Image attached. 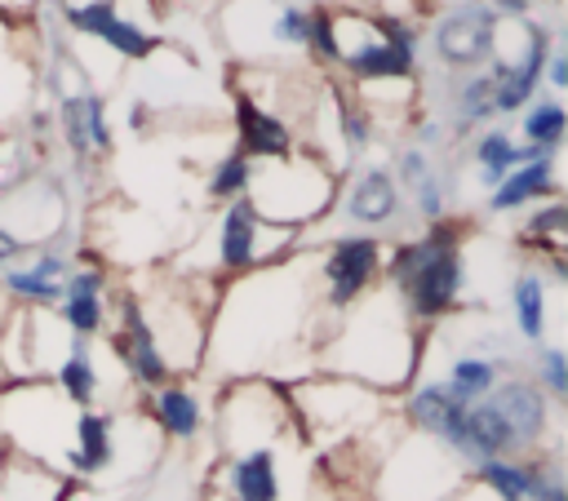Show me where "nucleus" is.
I'll return each instance as SVG.
<instances>
[{
	"mask_svg": "<svg viewBox=\"0 0 568 501\" xmlns=\"http://www.w3.org/2000/svg\"><path fill=\"white\" fill-rule=\"evenodd\" d=\"M320 257L284 253L280 262L235 275V284L213 297L204 364L226 377L275 381L288 368H315V324H320Z\"/></svg>",
	"mask_w": 568,
	"mask_h": 501,
	"instance_id": "obj_1",
	"label": "nucleus"
},
{
	"mask_svg": "<svg viewBox=\"0 0 568 501\" xmlns=\"http://www.w3.org/2000/svg\"><path fill=\"white\" fill-rule=\"evenodd\" d=\"M422 350V324L404 310L399 293L390 284H373L355 306L342 310L328 337H320L315 368L328 377L359 381L377 395H399L417 381Z\"/></svg>",
	"mask_w": 568,
	"mask_h": 501,
	"instance_id": "obj_2",
	"label": "nucleus"
},
{
	"mask_svg": "<svg viewBox=\"0 0 568 501\" xmlns=\"http://www.w3.org/2000/svg\"><path fill=\"white\" fill-rule=\"evenodd\" d=\"M386 284L399 293L404 310L417 324L444 319L466 288V257H462V231L448 222H430L426 235L404 239L382 262Z\"/></svg>",
	"mask_w": 568,
	"mask_h": 501,
	"instance_id": "obj_3",
	"label": "nucleus"
},
{
	"mask_svg": "<svg viewBox=\"0 0 568 501\" xmlns=\"http://www.w3.org/2000/svg\"><path fill=\"white\" fill-rule=\"evenodd\" d=\"M288 390V408H293V421L302 430V439H324V443H351V439H364L368 430L386 426V417L395 412L390 408V395H377L359 381H346V377H306V381H293L284 386Z\"/></svg>",
	"mask_w": 568,
	"mask_h": 501,
	"instance_id": "obj_4",
	"label": "nucleus"
},
{
	"mask_svg": "<svg viewBox=\"0 0 568 501\" xmlns=\"http://www.w3.org/2000/svg\"><path fill=\"white\" fill-rule=\"evenodd\" d=\"M337 200V173L320 160V155H284V160H266L253 164V182H248V204L257 208L262 222L271 226H288V231H306V222L324 217V208Z\"/></svg>",
	"mask_w": 568,
	"mask_h": 501,
	"instance_id": "obj_5",
	"label": "nucleus"
},
{
	"mask_svg": "<svg viewBox=\"0 0 568 501\" xmlns=\"http://www.w3.org/2000/svg\"><path fill=\"white\" fill-rule=\"evenodd\" d=\"M302 483H306V457H302L297 421L231 448L222 461L226 501H293Z\"/></svg>",
	"mask_w": 568,
	"mask_h": 501,
	"instance_id": "obj_6",
	"label": "nucleus"
},
{
	"mask_svg": "<svg viewBox=\"0 0 568 501\" xmlns=\"http://www.w3.org/2000/svg\"><path fill=\"white\" fill-rule=\"evenodd\" d=\"M466 483H470V466L457 452L404 426V434L390 443L382 461L377 497L382 501H457Z\"/></svg>",
	"mask_w": 568,
	"mask_h": 501,
	"instance_id": "obj_7",
	"label": "nucleus"
},
{
	"mask_svg": "<svg viewBox=\"0 0 568 501\" xmlns=\"http://www.w3.org/2000/svg\"><path fill=\"white\" fill-rule=\"evenodd\" d=\"M497 35H501V13L488 0H453L430 27V58L444 71L475 75L497 53Z\"/></svg>",
	"mask_w": 568,
	"mask_h": 501,
	"instance_id": "obj_8",
	"label": "nucleus"
},
{
	"mask_svg": "<svg viewBox=\"0 0 568 501\" xmlns=\"http://www.w3.org/2000/svg\"><path fill=\"white\" fill-rule=\"evenodd\" d=\"M297 239H302V231L262 222L257 208L248 204V195H240L217 217V270L248 275L253 266H266V262H280L284 253H293Z\"/></svg>",
	"mask_w": 568,
	"mask_h": 501,
	"instance_id": "obj_9",
	"label": "nucleus"
},
{
	"mask_svg": "<svg viewBox=\"0 0 568 501\" xmlns=\"http://www.w3.org/2000/svg\"><path fill=\"white\" fill-rule=\"evenodd\" d=\"M386 244L377 235H337L320 257V301L328 315L355 306L382 279Z\"/></svg>",
	"mask_w": 568,
	"mask_h": 501,
	"instance_id": "obj_10",
	"label": "nucleus"
},
{
	"mask_svg": "<svg viewBox=\"0 0 568 501\" xmlns=\"http://www.w3.org/2000/svg\"><path fill=\"white\" fill-rule=\"evenodd\" d=\"M519 31H524L519 58L493 53L488 67H484V75H488V84H493V111H497V115L524 111V106L537 98V89H541V67H546V58H550V49H555L546 22L519 18Z\"/></svg>",
	"mask_w": 568,
	"mask_h": 501,
	"instance_id": "obj_11",
	"label": "nucleus"
},
{
	"mask_svg": "<svg viewBox=\"0 0 568 501\" xmlns=\"http://www.w3.org/2000/svg\"><path fill=\"white\" fill-rule=\"evenodd\" d=\"M484 399L506 417V426H510V434H515V443H519V457L537 452L541 439L555 434V399H550L532 377H506V381H497Z\"/></svg>",
	"mask_w": 568,
	"mask_h": 501,
	"instance_id": "obj_12",
	"label": "nucleus"
},
{
	"mask_svg": "<svg viewBox=\"0 0 568 501\" xmlns=\"http://www.w3.org/2000/svg\"><path fill=\"white\" fill-rule=\"evenodd\" d=\"M466 408L470 403H462L457 395H448L444 381H417L404 395L399 417H404L408 430H417V434H426V439H435V443H444L448 452L462 457V443H466Z\"/></svg>",
	"mask_w": 568,
	"mask_h": 501,
	"instance_id": "obj_13",
	"label": "nucleus"
},
{
	"mask_svg": "<svg viewBox=\"0 0 568 501\" xmlns=\"http://www.w3.org/2000/svg\"><path fill=\"white\" fill-rule=\"evenodd\" d=\"M235 137L253 164H266V160H284L293 155V124L280 115V111H266L253 93H235Z\"/></svg>",
	"mask_w": 568,
	"mask_h": 501,
	"instance_id": "obj_14",
	"label": "nucleus"
},
{
	"mask_svg": "<svg viewBox=\"0 0 568 501\" xmlns=\"http://www.w3.org/2000/svg\"><path fill=\"white\" fill-rule=\"evenodd\" d=\"M106 270L102 266H71L67 279H62V297H58V324L71 333V337H98L102 324H106Z\"/></svg>",
	"mask_w": 568,
	"mask_h": 501,
	"instance_id": "obj_15",
	"label": "nucleus"
},
{
	"mask_svg": "<svg viewBox=\"0 0 568 501\" xmlns=\"http://www.w3.org/2000/svg\"><path fill=\"white\" fill-rule=\"evenodd\" d=\"M399 208H404V191L395 186L386 164H364L342 191V213L355 226H386L399 217Z\"/></svg>",
	"mask_w": 568,
	"mask_h": 501,
	"instance_id": "obj_16",
	"label": "nucleus"
},
{
	"mask_svg": "<svg viewBox=\"0 0 568 501\" xmlns=\"http://www.w3.org/2000/svg\"><path fill=\"white\" fill-rule=\"evenodd\" d=\"M58 129L71 146V155H89V151H111V124H106V98L93 89L67 93L58 102Z\"/></svg>",
	"mask_w": 568,
	"mask_h": 501,
	"instance_id": "obj_17",
	"label": "nucleus"
},
{
	"mask_svg": "<svg viewBox=\"0 0 568 501\" xmlns=\"http://www.w3.org/2000/svg\"><path fill=\"white\" fill-rule=\"evenodd\" d=\"M75 492V479H67L62 470L4 452L0 461V501H67Z\"/></svg>",
	"mask_w": 568,
	"mask_h": 501,
	"instance_id": "obj_18",
	"label": "nucleus"
},
{
	"mask_svg": "<svg viewBox=\"0 0 568 501\" xmlns=\"http://www.w3.org/2000/svg\"><path fill=\"white\" fill-rule=\"evenodd\" d=\"M151 421L169 434V439H178V443H191L195 434H200V426H204V403H200V395L186 386V381H164V386H155V395H151Z\"/></svg>",
	"mask_w": 568,
	"mask_h": 501,
	"instance_id": "obj_19",
	"label": "nucleus"
},
{
	"mask_svg": "<svg viewBox=\"0 0 568 501\" xmlns=\"http://www.w3.org/2000/svg\"><path fill=\"white\" fill-rule=\"evenodd\" d=\"M537 200H555V155H541L532 164L510 168L493 191H488V208L493 213H510Z\"/></svg>",
	"mask_w": 568,
	"mask_h": 501,
	"instance_id": "obj_20",
	"label": "nucleus"
},
{
	"mask_svg": "<svg viewBox=\"0 0 568 501\" xmlns=\"http://www.w3.org/2000/svg\"><path fill=\"white\" fill-rule=\"evenodd\" d=\"M53 386L71 408H98V390H102V372L93 364V350L84 337H71L67 350L53 364Z\"/></svg>",
	"mask_w": 568,
	"mask_h": 501,
	"instance_id": "obj_21",
	"label": "nucleus"
},
{
	"mask_svg": "<svg viewBox=\"0 0 568 501\" xmlns=\"http://www.w3.org/2000/svg\"><path fill=\"white\" fill-rule=\"evenodd\" d=\"M439 381H444V390L457 395L462 403H475V399H484V395L501 381V359H493V355H484V350H462V355L448 359V372H444Z\"/></svg>",
	"mask_w": 568,
	"mask_h": 501,
	"instance_id": "obj_22",
	"label": "nucleus"
},
{
	"mask_svg": "<svg viewBox=\"0 0 568 501\" xmlns=\"http://www.w3.org/2000/svg\"><path fill=\"white\" fill-rule=\"evenodd\" d=\"M546 288L550 279L537 266H524L510 284V306H515V328L524 341H541L546 337Z\"/></svg>",
	"mask_w": 568,
	"mask_h": 501,
	"instance_id": "obj_23",
	"label": "nucleus"
},
{
	"mask_svg": "<svg viewBox=\"0 0 568 501\" xmlns=\"http://www.w3.org/2000/svg\"><path fill=\"white\" fill-rule=\"evenodd\" d=\"M470 479L493 497V501H528L532 488V457H497L470 466Z\"/></svg>",
	"mask_w": 568,
	"mask_h": 501,
	"instance_id": "obj_24",
	"label": "nucleus"
},
{
	"mask_svg": "<svg viewBox=\"0 0 568 501\" xmlns=\"http://www.w3.org/2000/svg\"><path fill=\"white\" fill-rule=\"evenodd\" d=\"M519 133L528 146L537 151H559L564 133H568V111L559 98H532L524 106V120H519Z\"/></svg>",
	"mask_w": 568,
	"mask_h": 501,
	"instance_id": "obj_25",
	"label": "nucleus"
},
{
	"mask_svg": "<svg viewBox=\"0 0 568 501\" xmlns=\"http://www.w3.org/2000/svg\"><path fill=\"white\" fill-rule=\"evenodd\" d=\"M470 160H475V168H479V186L493 191V186L515 168V137H510L501 124H488V129L475 137Z\"/></svg>",
	"mask_w": 568,
	"mask_h": 501,
	"instance_id": "obj_26",
	"label": "nucleus"
},
{
	"mask_svg": "<svg viewBox=\"0 0 568 501\" xmlns=\"http://www.w3.org/2000/svg\"><path fill=\"white\" fill-rule=\"evenodd\" d=\"M93 40H102L111 53H120V58H129V62H138V58H151L155 49H160V35L155 31H146L138 18H129V13H120V18H111Z\"/></svg>",
	"mask_w": 568,
	"mask_h": 501,
	"instance_id": "obj_27",
	"label": "nucleus"
},
{
	"mask_svg": "<svg viewBox=\"0 0 568 501\" xmlns=\"http://www.w3.org/2000/svg\"><path fill=\"white\" fill-rule=\"evenodd\" d=\"M493 115H497V111H493V84H488V75H484V71L466 75V80L457 84V98H453V129L466 133V129H475V124H484V120H493Z\"/></svg>",
	"mask_w": 568,
	"mask_h": 501,
	"instance_id": "obj_28",
	"label": "nucleus"
},
{
	"mask_svg": "<svg viewBox=\"0 0 568 501\" xmlns=\"http://www.w3.org/2000/svg\"><path fill=\"white\" fill-rule=\"evenodd\" d=\"M337 137H342V151L346 155H364L368 142H373V111L355 98V93H337Z\"/></svg>",
	"mask_w": 568,
	"mask_h": 501,
	"instance_id": "obj_29",
	"label": "nucleus"
},
{
	"mask_svg": "<svg viewBox=\"0 0 568 501\" xmlns=\"http://www.w3.org/2000/svg\"><path fill=\"white\" fill-rule=\"evenodd\" d=\"M248 182H253V160L244 155V151H226L217 164H213V173H209V200H240V195H248Z\"/></svg>",
	"mask_w": 568,
	"mask_h": 501,
	"instance_id": "obj_30",
	"label": "nucleus"
},
{
	"mask_svg": "<svg viewBox=\"0 0 568 501\" xmlns=\"http://www.w3.org/2000/svg\"><path fill=\"white\" fill-rule=\"evenodd\" d=\"M0 293H9V297H18L22 306H58V297H62V284H53V279H40V275H31L27 266H4L0 270Z\"/></svg>",
	"mask_w": 568,
	"mask_h": 501,
	"instance_id": "obj_31",
	"label": "nucleus"
},
{
	"mask_svg": "<svg viewBox=\"0 0 568 501\" xmlns=\"http://www.w3.org/2000/svg\"><path fill=\"white\" fill-rule=\"evenodd\" d=\"M306 49L315 53V62L324 67H337L342 62V44H337V22H333V9H306Z\"/></svg>",
	"mask_w": 568,
	"mask_h": 501,
	"instance_id": "obj_32",
	"label": "nucleus"
},
{
	"mask_svg": "<svg viewBox=\"0 0 568 501\" xmlns=\"http://www.w3.org/2000/svg\"><path fill=\"white\" fill-rule=\"evenodd\" d=\"M564 222H568V208H564V200H550L546 208H532V217L524 222V239L541 244L546 253H559V239H564Z\"/></svg>",
	"mask_w": 568,
	"mask_h": 501,
	"instance_id": "obj_33",
	"label": "nucleus"
},
{
	"mask_svg": "<svg viewBox=\"0 0 568 501\" xmlns=\"http://www.w3.org/2000/svg\"><path fill=\"white\" fill-rule=\"evenodd\" d=\"M550 399H564L568 395V355L559 346H541L537 350V377H532Z\"/></svg>",
	"mask_w": 568,
	"mask_h": 501,
	"instance_id": "obj_34",
	"label": "nucleus"
},
{
	"mask_svg": "<svg viewBox=\"0 0 568 501\" xmlns=\"http://www.w3.org/2000/svg\"><path fill=\"white\" fill-rule=\"evenodd\" d=\"M541 84H546L550 93H564V89H568V58H564V49H550V58H546V67H541Z\"/></svg>",
	"mask_w": 568,
	"mask_h": 501,
	"instance_id": "obj_35",
	"label": "nucleus"
},
{
	"mask_svg": "<svg viewBox=\"0 0 568 501\" xmlns=\"http://www.w3.org/2000/svg\"><path fill=\"white\" fill-rule=\"evenodd\" d=\"M413 137H417V151L422 146H439L444 142V124L439 120H422V124H413Z\"/></svg>",
	"mask_w": 568,
	"mask_h": 501,
	"instance_id": "obj_36",
	"label": "nucleus"
},
{
	"mask_svg": "<svg viewBox=\"0 0 568 501\" xmlns=\"http://www.w3.org/2000/svg\"><path fill=\"white\" fill-rule=\"evenodd\" d=\"M36 9H40V0H0V13H4V18H13V22L31 18Z\"/></svg>",
	"mask_w": 568,
	"mask_h": 501,
	"instance_id": "obj_37",
	"label": "nucleus"
},
{
	"mask_svg": "<svg viewBox=\"0 0 568 501\" xmlns=\"http://www.w3.org/2000/svg\"><path fill=\"white\" fill-rule=\"evenodd\" d=\"M18 253H22V244H18L13 235H4V231H0V266H4V262H13Z\"/></svg>",
	"mask_w": 568,
	"mask_h": 501,
	"instance_id": "obj_38",
	"label": "nucleus"
},
{
	"mask_svg": "<svg viewBox=\"0 0 568 501\" xmlns=\"http://www.w3.org/2000/svg\"><path fill=\"white\" fill-rule=\"evenodd\" d=\"M146 115H151L146 102H133V106H129V129H146Z\"/></svg>",
	"mask_w": 568,
	"mask_h": 501,
	"instance_id": "obj_39",
	"label": "nucleus"
},
{
	"mask_svg": "<svg viewBox=\"0 0 568 501\" xmlns=\"http://www.w3.org/2000/svg\"><path fill=\"white\" fill-rule=\"evenodd\" d=\"M0 461H4V443H0Z\"/></svg>",
	"mask_w": 568,
	"mask_h": 501,
	"instance_id": "obj_40",
	"label": "nucleus"
},
{
	"mask_svg": "<svg viewBox=\"0 0 568 501\" xmlns=\"http://www.w3.org/2000/svg\"><path fill=\"white\" fill-rule=\"evenodd\" d=\"M0 328H4V319H0Z\"/></svg>",
	"mask_w": 568,
	"mask_h": 501,
	"instance_id": "obj_41",
	"label": "nucleus"
}]
</instances>
